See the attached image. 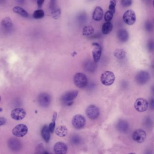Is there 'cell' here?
Instances as JSON below:
<instances>
[{"instance_id": "1", "label": "cell", "mask_w": 154, "mask_h": 154, "mask_svg": "<svg viewBox=\"0 0 154 154\" xmlns=\"http://www.w3.org/2000/svg\"><path fill=\"white\" fill-rule=\"evenodd\" d=\"M78 94L77 90H72L66 92L61 97V100L63 103L68 106H71L73 104L72 100L75 99Z\"/></svg>"}, {"instance_id": "2", "label": "cell", "mask_w": 154, "mask_h": 154, "mask_svg": "<svg viewBox=\"0 0 154 154\" xmlns=\"http://www.w3.org/2000/svg\"><path fill=\"white\" fill-rule=\"evenodd\" d=\"M115 76L113 72L107 71L103 73L100 77L101 83L104 85L109 86L112 85L115 82Z\"/></svg>"}, {"instance_id": "3", "label": "cell", "mask_w": 154, "mask_h": 154, "mask_svg": "<svg viewBox=\"0 0 154 154\" xmlns=\"http://www.w3.org/2000/svg\"><path fill=\"white\" fill-rule=\"evenodd\" d=\"M75 85L80 88H83L87 85L88 79L86 75L81 73L76 74L73 78Z\"/></svg>"}, {"instance_id": "4", "label": "cell", "mask_w": 154, "mask_h": 154, "mask_svg": "<svg viewBox=\"0 0 154 154\" xmlns=\"http://www.w3.org/2000/svg\"><path fill=\"white\" fill-rule=\"evenodd\" d=\"M123 19L125 23L127 25L130 26L134 25L137 20L135 13L133 10H127L124 13Z\"/></svg>"}, {"instance_id": "5", "label": "cell", "mask_w": 154, "mask_h": 154, "mask_svg": "<svg viewBox=\"0 0 154 154\" xmlns=\"http://www.w3.org/2000/svg\"><path fill=\"white\" fill-rule=\"evenodd\" d=\"M150 79L149 73L146 71H140L137 74L135 80L139 85H145L149 82Z\"/></svg>"}, {"instance_id": "6", "label": "cell", "mask_w": 154, "mask_h": 154, "mask_svg": "<svg viewBox=\"0 0 154 154\" xmlns=\"http://www.w3.org/2000/svg\"><path fill=\"white\" fill-rule=\"evenodd\" d=\"M149 103L144 98H139L136 100L134 103L135 109L139 112H143L146 111L148 108Z\"/></svg>"}, {"instance_id": "7", "label": "cell", "mask_w": 154, "mask_h": 154, "mask_svg": "<svg viewBox=\"0 0 154 154\" xmlns=\"http://www.w3.org/2000/svg\"><path fill=\"white\" fill-rule=\"evenodd\" d=\"M28 128L27 126L23 124L17 125L12 130L13 135L16 137H22L28 133Z\"/></svg>"}, {"instance_id": "8", "label": "cell", "mask_w": 154, "mask_h": 154, "mask_svg": "<svg viewBox=\"0 0 154 154\" xmlns=\"http://www.w3.org/2000/svg\"><path fill=\"white\" fill-rule=\"evenodd\" d=\"M86 119L81 115H76L72 119V125L76 129H80L83 128L86 125Z\"/></svg>"}, {"instance_id": "9", "label": "cell", "mask_w": 154, "mask_h": 154, "mask_svg": "<svg viewBox=\"0 0 154 154\" xmlns=\"http://www.w3.org/2000/svg\"><path fill=\"white\" fill-rule=\"evenodd\" d=\"M87 116L92 120L96 119L100 114L99 109L95 105H90L89 106L86 110Z\"/></svg>"}, {"instance_id": "10", "label": "cell", "mask_w": 154, "mask_h": 154, "mask_svg": "<svg viewBox=\"0 0 154 154\" xmlns=\"http://www.w3.org/2000/svg\"><path fill=\"white\" fill-rule=\"evenodd\" d=\"M146 137V133L142 129H137L133 133V139L135 142L142 143L144 142Z\"/></svg>"}, {"instance_id": "11", "label": "cell", "mask_w": 154, "mask_h": 154, "mask_svg": "<svg viewBox=\"0 0 154 154\" xmlns=\"http://www.w3.org/2000/svg\"><path fill=\"white\" fill-rule=\"evenodd\" d=\"M38 102L41 106L47 107L51 102V96L47 93H42L38 97Z\"/></svg>"}, {"instance_id": "12", "label": "cell", "mask_w": 154, "mask_h": 154, "mask_svg": "<svg viewBox=\"0 0 154 154\" xmlns=\"http://www.w3.org/2000/svg\"><path fill=\"white\" fill-rule=\"evenodd\" d=\"M26 112L21 108H17L13 109L11 112V116L15 120H21L23 119L26 116Z\"/></svg>"}, {"instance_id": "13", "label": "cell", "mask_w": 154, "mask_h": 154, "mask_svg": "<svg viewBox=\"0 0 154 154\" xmlns=\"http://www.w3.org/2000/svg\"><path fill=\"white\" fill-rule=\"evenodd\" d=\"M92 46L94 47V49L92 51L94 61L96 63H97L101 57V54H102V48L101 46L96 42H94L92 43Z\"/></svg>"}, {"instance_id": "14", "label": "cell", "mask_w": 154, "mask_h": 154, "mask_svg": "<svg viewBox=\"0 0 154 154\" xmlns=\"http://www.w3.org/2000/svg\"><path fill=\"white\" fill-rule=\"evenodd\" d=\"M54 152L55 154H66L68 151L67 145L62 142H58L54 146Z\"/></svg>"}, {"instance_id": "15", "label": "cell", "mask_w": 154, "mask_h": 154, "mask_svg": "<svg viewBox=\"0 0 154 154\" xmlns=\"http://www.w3.org/2000/svg\"><path fill=\"white\" fill-rule=\"evenodd\" d=\"M84 69L90 73H93L97 69L96 63L91 60H87L84 62L83 65Z\"/></svg>"}, {"instance_id": "16", "label": "cell", "mask_w": 154, "mask_h": 154, "mask_svg": "<svg viewBox=\"0 0 154 154\" xmlns=\"http://www.w3.org/2000/svg\"><path fill=\"white\" fill-rule=\"evenodd\" d=\"M1 24L5 30L6 32L11 31L13 29L14 24L10 17H5L1 22Z\"/></svg>"}, {"instance_id": "17", "label": "cell", "mask_w": 154, "mask_h": 154, "mask_svg": "<svg viewBox=\"0 0 154 154\" xmlns=\"http://www.w3.org/2000/svg\"><path fill=\"white\" fill-rule=\"evenodd\" d=\"M104 16V11L100 6H97L93 12L92 18L96 21H99L103 19Z\"/></svg>"}, {"instance_id": "18", "label": "cell", "mask_w": 154, "mask_h": 154, "mask_svg": "<svg viewBox=\"0 0 154 154\" xmlns=\"http://www.w3.org/2000/svg\"><path fill=\"white\" fill-rule=\"evenodd\" d=\"M117 37L121 42H125L129 39V33L125 29H120L118 31Z\"/></svg>"}, {"instance_id": "19", "label": "cell", "mask_w": 154, "mask_h": 154, "mask_svg": "<svg viewBox=\"0 0 154 154\" xmlns=\"http://www.w3.org/2000/svg\"><path fill=\"white\" fill-rule=\"evenodd\" d=\"M117 129L121 133H126L129 128L128 122L125 120H120L118 121L116 126Z\"/></svg>"}, {"instance_id": "20", "label": "cell", "mask_w": 154, "mask_h": 154, "mask_svg": "<svg viewBox=\"0 0 154 154\" xmlns=\"http://www.w3.org/2000/svg\"><path fill=\"white\" fill-rule=\"evenodd\" d=\"M9 148L13 151H16L20 150L21 148V143L20 141L14 138H11L8 142Z\"/></svg>"}, {"instance_id": "21", "label": "cell", "mask_w": 154, "mask_h": 154, "mask_svg": "<svg viewBox=\"0 0 154 154\" xmlns=\"http://www.w3.org/2000/svg\"><path fill=\"white\" fill-rule=\"evenodd\" d=\"M50 133L48 126L46 125L42 128L41 131L42 136L46 143H49V141L50 139Z\"/></svg>"}, {"instance_id": "22", "label": "cell", "mask_w": 154, "mask_h": 154, "mask_svg": "<svg viewBox=\"0 0 154 154\" xmlns=\"http://www.w3.org/2000/svg\"><path fill=\"white\" fill-rule=\"evenodd\" d=\"M77 20L78 22L80 24H85L87 22L88 20V15L86 12H80L77 15Z\"/></svg>"}, {"instance_id": "23", "label": "cell", "mask_w": 154, "mask_h": 154, "mask_svg": "<svg viewBox=\"0 0 154 154\" xmlns=\"http://www.w3.org/2000/svg\"><path fill=\"white\" fill-rule=\"evenodd\" d=\"M55 133L58 136L64 137L68 134V129L65 126H60L56 128Z\"/></svg>"}, {"instance_id": "24", "label": "cell", "mask_w": 154, "mask_h": 154, "mask_svg": "<svg viewBox=\"0 0 154 154\" xmlns=\"http://www.w3.org/2000/svg\"><path fill=\"white\" fill-rule=\"evenodd\" d=\"M113 28V24L110 22H106L102 26V33L104 35H107L112 31Z\"/></svg>"}, {"instance_id": "25", "label": "cell", "mask_w": 154, "mask_h": 154, "mask_svg": "<svg viewBox=\"0 0 154 154\" xmlns=\"http://www.w3.org/2000/svg\"><path fill=\"white\" fill-rule=\"evenodd\" d=\"M13 11L14 12L16 13L19 14V15L22 16V17L27 18L29 16V14L27 12V11L24 10V8H22L21 7H20V6H14L13 8Z\"/></svg>"}, {"instance_id": "26", "label": "cell", "mask_w": 154, "mask_h": 154, "mask_svg": "<svg viewBox=\"0 0 154 154\" xmlns=\"http://www.w3.org/2000/svg\"><path fill=\"white\" fill-rule=\"evenodd\" d=\"M126 52L123 49H117L114 52V56L118 59H124L126 57Z\"/></svg>"}, {"instance_id": "27", "label": "cell", "mask_w": 154, "mask_h": 154, "mask_svg": "<svg viewBox=\"0 0 154 154\" xmlns=\"http://www.w3.org/2000/svg\"><path fill=\"white\" fill-rule=\"evenodd\" d=\"M95 32L94 28L90 26H85L82 30V34L84 36H89L92 35Z\"/></svg>"}, {"instance_id": "28", "label": "cell", "mask_w": 154, "mask_h": 154, "mask_svg": "<svg viewBox=\"0 0 154 154\" xmlns=\"http://www.w3.org/2000/svg\"><path fill=\"white\" fill-rule=\"evenodd\" d=\"M57 118V112H54L52 116V121L51 123L49 125V129L50 132L51 133H53L55 130V125H56V120Z\"/></svg>"}, {"instance_id": "29", "label": "cell", "mask_w": 154, "mask_h": 154, "mask_svg": "<svg viewBox=\"0 0 154 154\" xmlns=\"http://www.w3.org/2000/svg\"><path fill=\"white\" fill-rule=\"evenodd\" d=\"M45 15L44 11L42 10H37L34 11L33 17L35 19H41L43 18Z\"/></svg>"}, {"instance_id": "30", "label": "cell", "mask_w": 154, "mask_h": 154, "mask_svg": "<svg viewBox=\"0 0 154 154\" xmlns=\"http://www.w3.org/2000/svg\"><path fill=\"white\" fill-rule=\"evenodd\" d=\"M71 142L74 145H78L81 143V139L80 137L75 135L71 137Z\"/></svg>"}, {"instance_id": "31", "label": "cell", "mask_w": 154, "mask_h": 154, "mask_svg": "<svg viewBox=\"0 0 154 154\" xmlns=\"http://www.w3.org/2000/svg\"><path fill=\"white\" fill-rule=\"evenodd\" d=\"M61 11L59 8H57L52 11V15L53 19L58 20L60 17Z\"/></svg>"}, {"instance_id": "32", "label": "cell", "mask_w": 154, "mask_h": 154, "mask_svg": "<svg viewBox=\"0 0 154 154\" xmlns=\"http://www.w3.org/2000/svg\"><path fill=\"white\" fill-rule=\"evenodd\" d=\"M145 29L148 32H152L153 30V25L151 21L146 20L145 23Z\"/></svg>"}, {"instance_id": "33", "label": "cell", "mask_w": 154, "mask_h": 154, "mask_svg": "<svg viewBox=\"0 0 154 154\" xmlns=\"http://www.w3.org/2000/svg\"><path fill=\"white\" fill-rule=\"evenodd\" d=\"M116 5V0H110L109 2L108 11H111L115 14V7Z\"/></svg>"}, {"instance_id": "34", "label": "cell", "mask_w": 154, "mask_h": 154, "mask_svg": "<svg viewBox=\"0 0 154 154\" xmlns=\"http://www.w3.org/2000/svg\"><path fill=\"white\" fill-rule=\"evenodd\" d=\"M114 14L111 12L110 11H108L105 13L104 16L105 21L106 22H110L113 19L114 17Z\"/></svg>"}, {"instance_id": "35", "label": "cell", "mask_w": 154, "mask_h": 154, "mask_svg": "<svg viewBox=\"0 0 154 154\" xmlns=\"http://www.w3.org/2000/svg\"><path fill=\"white\" fill-rule=\"evenodd\" d=\"M133 0H121V4L124 7H128L132 5Z\"/></svg>"}, {"instance_id": "36", "label": "cell", "mask_w": 154, "mask_h": 154, "mask_svg": "<svg viewBox=\"0 0 154 154\" xmlns=\"http://www.w3.org/2000/svg\"><path fill=\"white\" fill-rule=\"evenodd\" d=\"M57 8V0H50L49 3V8L51 11Z\"/></svg>"}, {"instance_id": "37", "label": "cell", "mask_w": 154, "mask_h": 154, "mask_svg": "<svg viewBox=\"0 0 154 154\" xmlns=\"http://www.w3.org/2000/svg\"><path fill=\"white\" fill-rule=\"evenodd\" d=\"M147 48H148V50L150 51V52H152L153 51L154 49V42L153 40L149 41V42H148V43H147Z\"/></svg>"}, {"instance_id": "38", "label": "cell", "mask_w": 154, "mask_h": 154, "mask_svg": "<svg viewBox=\"0 0 154 154\" xmlns=\"http://www.w3.org/2000/svg\"><path fill=\"white\" fill-rule=\"evenodd\" d=\"M6 120L4 118H0V127L6 123Z\"/></svg>"}, {"instance_id": "39", "label": "cell", "mask_w": 154, "mask_h": 154, "mask_svg": "<svg viewBox=\"0 0 154 154\" xmlns=\"http://www.w3.org/2000/svg\"><path fill=\"white\" fill-rule=\"evenodd\" d=\"M44 2V0H37V4L38 7H41Z\"/></svg>"}, {"instance_id": "40", "label": "cell", "mask_w": 154, "mask_h": 154, "mask_svg": "<svg viewBox=\"0 0 154 154\" xmlns=\"http://www.w3.org/2000/svg\"><path fill=\"white\" fill-rule=\"evenodd\" d=\"M149 105L152 109H153L154 107V100L153 99H151L149 100Z\"/></svg>"}, {"instance_id": "41", "label": "cell", "mask_w": 154, "mask_h": 154, "mask_svg": "<svg viewBox=\"0 0 154 154\" xmlns=\"http://www.w3.org/2000/svg\"><path fill=\"white\" fill-rule=\"evenodd\" d=\"M16 1L19 4L23 5L25 3L26 0H16Z\"/></svg>"}, {"instance_id": "42", "label": "cell", "mask_w": 154, "mask_h": 154, "mask_svg": "<svg viewBox=\"0 0 154 154\" xmlns=\"http://www.w3.org/2000/svg\"><path fill=\"white\" fill-rule=\"evenodd\" d=\"M142 1H143V2H145L146 3L149 4L151 3L152 0H142Z\"/></svg>"}, {"instance_id": "43", "label": "cell", "mask_w": 154, "mask_h": 154, "mask_svg": "<svg viewBox=\"0 0 154 154\" xmlns=\"http://www.w3.org/2000/svg\"><path fill=\"white\" fill-rule=\"evenodd\" d=\"M7 0H0V5H3L6 3Z\"/></svg>"}, {"instance_id": "44", "label": "cell", "mask_w": 154, "mask_h": 154, "mask_svg": "<svg viewBox=\"0 0 154 154\" xmlns=\"http://www.w3.org/2000/svg\"><path fill=\"white\" fill-rule=\"evenodd\" d=\"M43 154H54L52 153L49 152H43Z\"/></svg>"}, {"instance_id": "45", "label": "cell", "mask_w": 154, "mask_h": 154, "mask_svg": "<svg viewBox=\"0 0 154 154\" xmlns=\"http://www.w3.org/2000/svg\"><path fill=\"white\" fill-rule=\"evenodd\" d=\"M88 2H92V1H95V0H87Z\"/></svg>"}, {"instance_id": "46", "label": "cell", "mask_w": 154, "mask_h": 154, "mask_svg": "<svg viewBox=\"0 0 154 154\" xmlns=\"http://www.w3.org/2000/svg\"><path fill=\"white\" fill-rule=\"evenodd\" d=\"M129 154H136L134 153H129Z\"/></svg>"}, {"instance_id": "47", "label": "cell", "mask_w": 154, "mask_h": 154, "mask_svg": "<svg viewBox=\"0 0 154 154\" xmlns=\"http://www.w3.org/2000/svg\"><path fill=\"white\" fill-rule=\"evenodd\" d=\"M2 108H0V111H2Z\"/></svg>"}, {"instance_id": "48", "label": "cell", "mask_w": 154, "mask_h": 154, "mask_svg": "<svg viewBox=\"0 0 154 154\" xmlns=\"http://www.w3.org/2000/svg\"><path fill=\"white\" fill-rule=\"evenodd\" d=\"M1 97H0V101H1Z\"/></svg>"}]
</instances>
